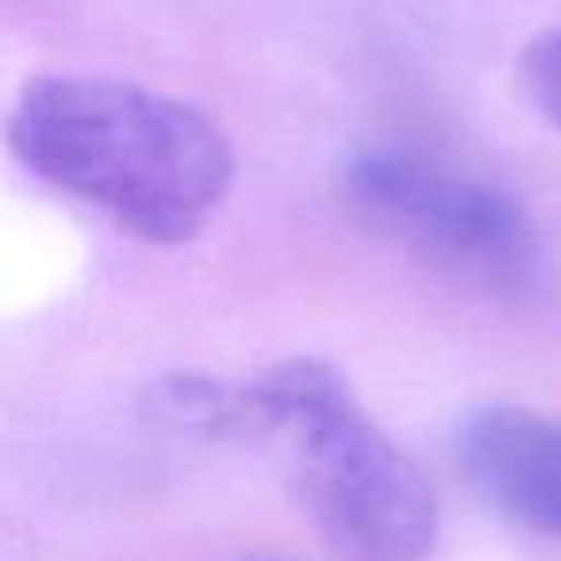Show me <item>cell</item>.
Masks as SVG:
<instances>
[{"mask_svg": "<svg viewBox=\"0 0 561 561\" xmlns=\"http://www.w3.org/2000/svg\"><path fill=\"white\" fill-rule=\"evenodd\" d=\"M32 178L108 216L147 247H185L234 185V150L211 116L158 89L93 73L32 78L9 116Z\"/></svg>", "mask_w": 561, "mask_h": 561, "instance_id": "obj_1", "label": "cell"}, {"mask_svg": "<svg viewBox=\"0 0 561 561\" xmlns=\"http://www.w3.org/2000/svg\"><path fill=\"white\" fill-rule=\"evenodd\" d=\"M247 446L280 466L328 550L343 561H427L438 496L377 427L328 358L297 354L247 381Z\"/></svg>", "mask_w": 561, "mask_h": 561, "instance_id": "obj_2", "label": "cell"}, {"mask_svg": "<svg viewBox=\"0 0 561 561\" xmlns=\"http://www.w3.org/2000/svg\"><path fill=\"white\" fill-rule=\"evenodd\" d=\"M351 216L377 239L484 293H527L542 273V234L527 204L423 150L377 147L343 173Z\"/></svg>", "mask_w": 561, "mask_h": 561, "instance_id": "obj_3", "label": "cell"}, {"mask_svg": "<svg viewBox=\"0 0 561 561\" xmlns=\"http://www.w3.org/2000/svg\"><path fill=\"white\" fill-rule=\"evenodd\" d=\"M454 458L492 512L561 538V420L527 404H481L461 415Z\"/></svg>", "mask_w": 561, "mask_h": 561, "instance_id": "obj_4", "label": "cell"}, {"mask_svg": "<svg viewBox=\"0 0 561 561\" xmlns=\"http://www.w3.org/2000/svg\"><path fill=\"white\" fill-rule=\"evenodd\" d=\"M142 415L165 435L201 443H247V381L165 374L142 392Z\"/></svg>", "mask_w": 561, "mask_h": 561, "instance_id": "obj_5", "label": "cell"}, {"mask_svg": "<svg viewBox=\"0 0 561 561\" xmlns=\"http://www.w3.org/2000/svg\"><path fill=\"white\" fill-rule=\"evenodd\" d=\"M515 78H519V89L530 101V108H535L553 131H561V27L535 35V39L519 50Z\"/></svg>", "mask_w": 561, "mask_h": 561, "instance_id": "obj_6", "label": "cell"}, {"mask_svg": "<svg viewBox=\"0 0 561 561\" xmlns=\"http://www.w3.org/2000/svg\"><path fill=\"white\" fill-rule=\"evenodd\" d=\"M250 561H270V558H250Z\"/></svg>", "mask_w": 561, "mask_h": 561, "instance_id": "obj_7", "label": "cell"}]
</instances>
